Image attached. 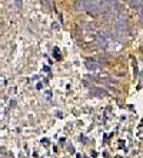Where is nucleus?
Here are the masks:
<instances>
[{
    "mask_svg": "<svg viewBox=\"0 0 143 158\" xmlns=\"http://www.w3.org/2000/svg\"><path fill=\"white\" fill-rule=\"evenodd\" d=\"M86 67H88L89 70H97V69L100 67V64L96 63L95 60H92V61H90V60H88V61H86Z\"/></svg>",
    "mask_w": 143,
    "mask_h": 158,
    "instance_id": "f257e3e1",
    "label": "nucleus"
},
{
    "mask_svg": "<svg viewBox=\"0 0 143 158\" xmlns=\"http://www.w3.org/2000/svg\"><path fill=\"white\" fill-rule=\"evenodd\" d=\"M55 57L57 58V60H60V53H59V50H57V48L55 50Z\"/></svg>",
    "mask_w": 143,
    "mask_h": 158,
    "instance_id": "f03ea898",
    "label": "nucleus"
},
{
    "mask_svg": "<svg viewBox=\"0 0 143 158\" xmlns=\"http://www.w3.org/2000/svg\"><path fill=\"white\" fill-rule=\"evenodd\" d=\"M16 3H17V4H19V6H20V3H22V0H16Z\"/></svg>",
    "mask_w": 143,
    "mask_h": 158,
    "instance_id": "7ed1b4c3",
    "label": "nucleus"
}]
</instances>
